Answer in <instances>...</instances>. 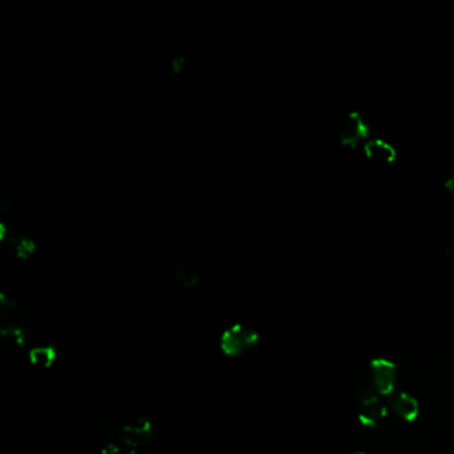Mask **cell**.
<instances>
[{
    "mask_svg": "<svg viewBox=\"0 0 454 454\" xmlns=\"http://www.w3.org/2000/svg\"><path fill=\"white\" fill-rule=\"evenodd\" d=\"M260 339L255 327L243 321H234L222 328L217 339V348L227 358H241L258 348Z\"/></svg>",
    "mask_w": 454,
    "mask_h": 454,
    "instance_id": "cell-1",
    "label": "cell"
},
{
    "mask_svg": "<svg viewBox=\"0 0 454 454\" xmlns=\"http://www.w3.org/2000/svg\"><path fill=\"white\" fill-rule=\"evenodd\" d=\"M158 428L155 422L147 416L130 418L122 425H118L115 440L125 449L144 450L155 440Z\"/></svg>",
    "mask_w": 454,
    "mask_h": 454,
    "instance_id": "cell-2",
    "label": "cell"
},
{
    "mask_svg": "<svg viewBox=\"0 0 454 454\" xmlns=\"http://www.w3.org/2000/svg\"><path fill=\"white\" fill-rule=\"evenodd\" d=\"M336 135L341 146L355 149L370 137V128L368 120L357 111L346 113L340 119L336 128Z\"/></svg>",
    "mask_w": 454,
    "mask_h": 454,
    "instance_id": "cell-3",
    "label": "cell"
},
{
    "mask_svg": "<svg viewBox=\"0 0 454 454\" xmlns=\"http://www.w3.org/2000/svg\"><path fill=\"white\" fill-rule=\"evenodd\" d=\"M373 385H362L357 391L358 418L367 427H374L385 416V406L376 394Z\"/></svg>",
    "mask_w": 454,
    "mask_h": 454,
    "instance_id": "cell-4",
    "label": "cell"
},
{
    "mask_svg": "<svg viewBox=\"0 0 454 454\" xmlns=\"http://www.w3.org/2000/svg\"><path fill=\"white\" fill-rule=\"evenodd\" d=\"M365 158L380 167H388L398 159V149L391 140L384 137H369L362 146Z\"/></svg>",
    "mask_w": 454,
    "mask_h": 454,
    "instance_id": "cell-5",
    "label": "cell"
},
{
    "mask_svg": "<svg viewBox=\"0 0 454 454\" xmlns=\"http://www.w3.org/2000/svg\"><path fill=\"white\" fill-rule=\"evenodd\" d=\"M61 357L58 345L49 341L31 345L27 352V361L32 368L49 372L56 367Z\"/></svg>",
    "mask_w": 454,
    "mask_h": 454,
    "instance_id": "cell-6",
    "label": "cell"
},
{
    "mask_svg": "<svg viewBox=\"0 0 454 454\" xmlns=\"http://www.w3.org/2000/svg\"><path fill=\"white\" fill-rule=\"evenodd\" d=\"M372 372V385L376 392L380 394H389L396 384V367L389 360L376 358L370 364Z\"/></svg>",
    "mask_w": 454,
    "mask_h": 454,
    "instance_id": "cell-7",
    "label": "cell"
},
{
    "mask_svg": "<svg viewBox=\"0 0 454 454\" xmlns=\"http://www.w3.org/2000/svg\"><path fill=\"white\" fill-rule=\"evenodd\" d=\"M392 408L393 410L400 417L404 418L405 421L416 420L418 416V410H420L417 400L415 397H412L410 394H406V393L397 394L393 398Z\"/></svg>",
    "mask_w": 454,
    "mask_h": 454,
    "instance_id": "cell-8",
    "label": "cell"
},
{
    "mask_svg": "<svg viewBox=\"0 0 454 454\" xmlns=\"http://www.w3.org/2000/svg\"><path fill=\"white\" fill-rule=\"evenodd\" d=\"M443 189L449 196L454 197V173L443 183Z\"/></svg>",
    "mask_w": 454,
    "mask_h": 454,
    "instance_id": "cell-9",
    "label": "cell"
},
{
    "mask_svg": "<svg viewBox=\"0 0 454 454\" xmlns=\"http://www.w3.org/2000/svg\"><path fill=\"white\" fill-rule=\"evenodd\" d=\"M124 454H148L146 450H131V449H125Z\"/></svg>",
    "mask_w": 454,
    "mask_h": 454,
    "instance_id": "cell-10",
    "label": "cell"
},
{
    "mask_svg": "<svg viewBox=\"0 0 454 454\" xmlns=\"http://www.w3.org/2000/svg\"><path fill=\"white\" fill-rule=\"evenodd\" d=\"M355 454H365V453H355Z\"/></svg>",
    "mask_w": 454,
    "mask_h": 454,
    "instance_id": "cell-11",
    "label": "cell"
}]
</instances>
